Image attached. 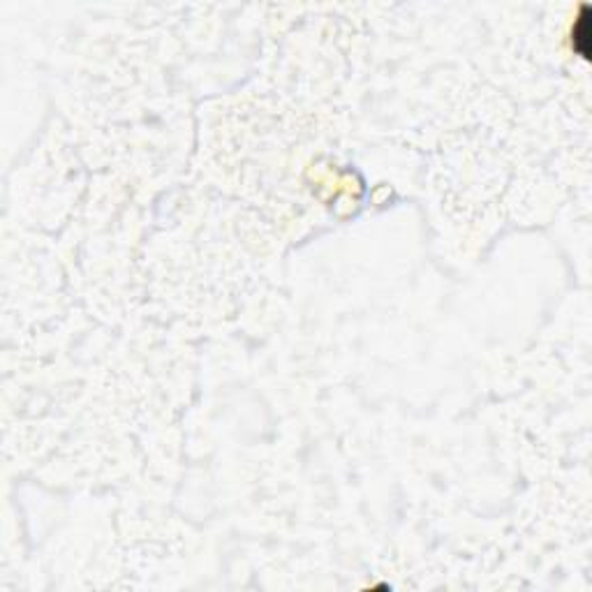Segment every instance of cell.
<instances>
[{
	"mask_svg": "<svg viewBox=\"0 0 592 592\" xmlns=\"http://www.w3.org/2000/svg\"><path fill=\"white\" fill-rule=\"evenodd\" d=\"M588 37H590V21H588V8H585L583 17L574 23V49L583 56V58H588V54H590Z\"/></svg>",
	"mask_w": 592,
	"mask_h": 592,
	"instance_id": "obj_1",
	"label": "cell"
}]
</instances>
